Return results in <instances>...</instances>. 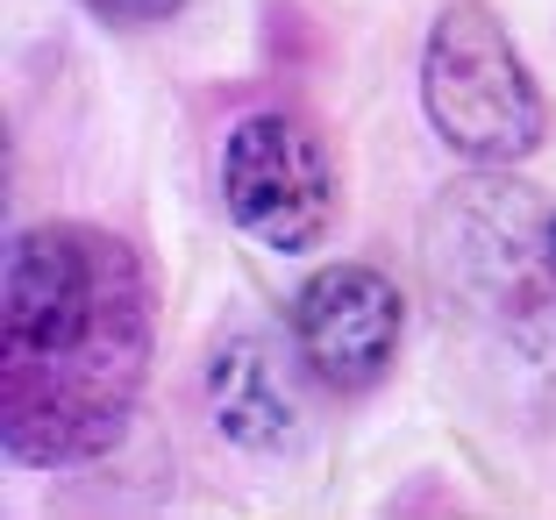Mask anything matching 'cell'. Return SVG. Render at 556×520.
Returning <instances> with one entry per match:
<instances>
[{
  "mask_svg": "<svg viewBox=\"0 0 556 520\" xmlns=\"http://www.w3.org/2000/svg\"><path fill=\"white\" fill-rule=\"evenodd\" d=\"M157 307L115 228H15L0 271V449L22 471H79L129 435Z\"/></svg>",
  "mask_w": 556,
  "mask_h": 520,
  "instance_id": "obj_1",
  "label": "cell"
},
{
  "mask_svg": "<svg viewBox=\"0 0 556 520\" xmlns=\"http://www.w3.org/2000/svg\"><path fill=\"white\" fill-rule=\"evenodd\" d=\"M428 271L457 328L478 342V357L500 364L514 392L556 399L549 207L528 186L500 179V164H478V179H457L442 193L428 228Z\"/></svg>",
  "mask_w": 556,
  "mask_h": 520,
  "instance_id": "obj_2",
  "label": "cell"
},
{
  "mask_svg": "<svg viewBox=\"0 0 556 520\" xmlns=\"http://www.w3.org/2000/svg\"><path fill=\"white\" fill-rule=\"evenodd\" d=\"M421 114L464 164H521L549 136V100L485 0H450L421 43Z\"/></svg>",
  "mask_w": 556,
  "mask_h": 520,
  "instance_id": "obj_3",
  "label": "cell"
},
{
  "mask_svg": "<svg viewBox=\"0 0 556 520\" xmlns=\"http://www.w3.org/2000/svg\"><path fill=\"white\" fill-rule=\"evenodd\" d=\"M222 207L250 243L300 257L336 221V157L286 107H257L222 136Z\"/></svg>",
  "mask_w": 556,
  "mask_h": 520,
  "instance_id": "obj_4",
  "label": "cell"
},
{
  "mask_svg": "<svg viewBox=\"0 0 556 520\" xmlns=\"http://www.w3.org/2000/svg\"><path fill=\"white\" fill-rule=\"evenodd\" d=\"M407 335V300L378 264H321L293 293V350L328 392H364L386 378Z\"/></svg>",
  "mask_w": 556,
  "mask_h": 520,
  "instance_id": "obj_5",
  "label": "cell"
},
{
  "mask_svg": "<svg viewBox=\"0 0 556 520\" xmlns=\"http://www.w3.org/2000/svg\"><path fill=\"white\" fill-rule=\"evenodd\" d=\"M293 357H286L271 335H257V328H243V335H229L214 350L207 399H214V421H222V435H229L236 449H250V456L300 449L307 407H300V385H293Z\"/></svg>",
  "mask_w": 556,
  "mask_h": 520,
  "instance_id": "obj_6",
  "label": "cell"
},
{
  "mask_svg": "<svg viewBox=\"0 0 556 520\" xmlns=\"http://www.w3.org/2000/svg\"><path fill=\"white\" fill-rule=\"evenodd\" d=\"M86 15H100L108 29H157V22H179L186 0H79Z\"/></svg>",
  "mask_w": 556,
  "mask_h": 520,
  "instance_id": "obj_7",
  "label": "cell"
},
{
  "mask_svg": "<svg viewBox=\"0 0 556 520\" xmlns=\"http://www.w3.org/2000/svg\"><path fill=\"white\" fill-rule=\"evenodd\" d=\"M549 257H556V207H549Z\"/></svg>",
  "mask_w": 556,
  "mask_h": 520,
  "instance_id": "obj_8",
  "label": "cell"
}]
</instances>
